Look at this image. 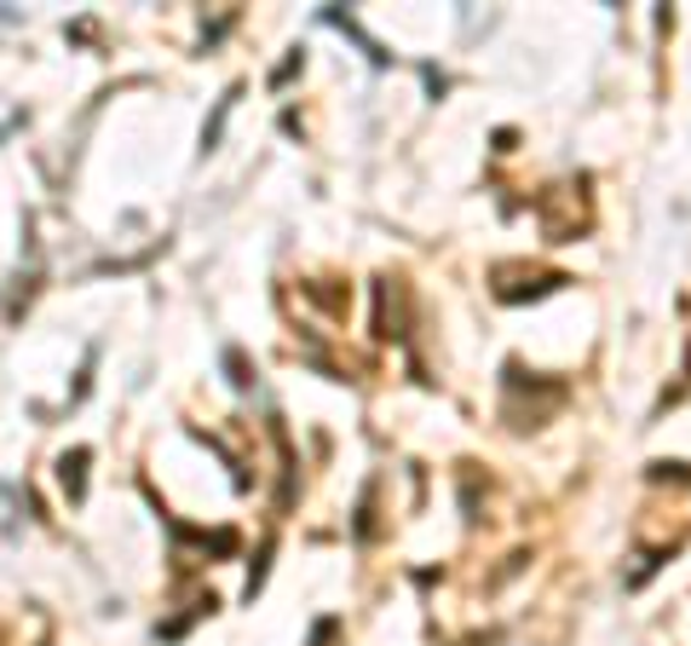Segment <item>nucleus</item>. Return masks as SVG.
<instances>
[{
	"mask_svg": "<svg viewBox=\"0 0 691 646\" xmlns=\"http://www.w3.org/2000/svg\"><path fill=\"white\" fill-rule=\"evenodd\" d=\"M565 398H571V387H565V381H547V375H536V370L524 375L519 358L501 363V416L513 421V428H542V421L554 416Z\"/></svg>",
	"mask_w": 691,
	"mask_h": 646,
	"instance_id": "f257e3e1",
	"label": "nucleus"
},
{
	"mask_svg": "<svg viewBox=\"0 0 691 646\" xmlns=\"http://www.w3.org/2000/svg\"><path fill=\"white\" fill-rule=\"evenodd\" d=\"M496 277H524V266H496ZM565 272H531V283H496V300H507V307H519V300H542V295H554L565 289Z\"/></svg>",
	"mask_w": 691,
	"mask_h": 646,
	"instance_id": "f03ea898",
	"label": "nucleus"
},
{
	"mask_svg": "<svg viewBox=\"0 0 691 646\" xmlns=\"http://www.w3.org/2000/svg\"><path fill=\"white\" fill-rule=\"evenodd\" d=\"M161 525H168V537H173V542H196V549H208V554H219V560H231V554H237V542H242L231 525H219V531H196V525H185V519L168 514V509H161Z\"/></svg>",
	"mask_w": 691,
	"mask_h": 646,
	"instance_id": "7ed1b4c3",
	"label": "nucleus"
},
{
	"mask_svg": "<svg viewBox=\"0 0 691 646\" xmlns=\"http://www.w3.org/2000/svg\"><path fill=\"white\" fill-rule=\"evenodd\" d=\"M87 468H93V451H87V444H75V451L58 456V484H64V497L75 502V509L87 502Z\"/></svg>",
	"mask_w": 691,
	"mask_h": 646,
	"instance_id": "20e7f679",
	"label": "nucleus"
},
{
	"mask_svg": "<svg viewBox=\"0 0 691 646\" xmlns=\"http://www.w3.org/2000/svg\"><path fill=\"white\" fill-rule=\"evenodd\" d=\"M375 491H380L375 479L363 484V502H357V525H352V537H357V542H369V537H375Z\"/></svg>",
	"mask_w": 691,
	"mask_h": 646,
	"instance_id": "39448f33",
	"label": "nucleus"
},
{
	"mask_svg": "<svg viewBox=\"0 0 691 646\" xmlns=\"http://www.w3.org/2000/svg\"><path fill=\"white\" fill-rule=\"evenodd\" d=\"M237 98H242V87H231L226 98H219L214 121H208V128H202V151H214V145H219V128H226V116H231V105H237Z\"/></svg>",
	"mask_w": 691,
	"mask_h": 646,
	"instance_id": "423d86ee",
	"label": "nucleus"
},
{
	"mask_svg": "<svg viewBox=\"0 0 691 646\" xmlns=\"http://www.w3.org/2000/svg\"><path fill=\"white\" fill-rule=\"evenodd\" d=\"M226 370H231V387H242V393L254 387V370H248V352H242V347L226 352Z\"/></svg>",
	"mask_w": 691,
	"mask_h": 646,
	"instance_id": "0eeeda50",
	"label": "nucleus"
},
{
	"mask_svg": "<svg viewBox=\"0 0 691 646\" xmlns=\"http://www.w3.org/2000/svg\"><path fill=\"white\" fill-rule=\"evenodd\" d=\"M300 70H306V52H289V58H282V64L271 70V87H289V81H294Z\"/></svg>",
	"mask_w": 691,
	"mask_h": 646,
	"instance_id": "6e6552de",
	"label": "nucleus"
},
{
	"mask_svg": "<svg viewBox=\"0 0 691 646\" xmlns=\"http://www.w3.org/2000/svg\"><path fill=\"white\" fill-rule=\"evenodd\" d=\"M335 641H340V618H317L306 635V646H335Z\"/></svg>",
	"mask_w": 691,
	"mask_h": 646,
	"instance_id": "1a4fd4ad",
	"label": "nucleus"
}]
</instances>
